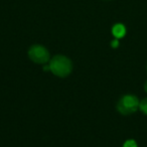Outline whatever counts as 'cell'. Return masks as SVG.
I'll return each instance as SVG.
<instances>
[{
	"label": "cell",
	"instance_id": "cell-1",
	"mask_svg": "<svg viewBox=\"0 0 147 147\" xmlns=\"http://www.w3.org/2000/svg\"><path fill=\"white\" fill-rule=\"evenodd\" d=\"M49 71L59 78H67L73 71V63L65 55H57L49 61Z\"/></svg>",
	"mask_w": 147,
	"mask_h": 147
},
{
	"label": "cell",
	"instance_id": "cell-2",
	"mask_svg": "<svg viewBox=\"0 0 147 147\" xmlns=\"http://www.w3.org/2000/svg\"><path fill=\"white\" fill-rule=\"evenodd\" d=\"M140 101L134 95H125L119 100L117 104V110L120 114L128 116L135 113L139 109Z\"/></svg>",
	"mask_w": 147,
	"mask_h": 147
},
{
	"label": "cell",
	"instance_id": "cell-3",
	"mask_svg": "<svg viewBox=\"0 0 147 147\" xmlns=\"http://www.w3.org/2000/svg\"><path fill=\"white\" fill-rule=\"evenodd\" d=\"M28 57L35 63L43 65L51 61L49 53L45 47L40 45H33L28 49Z\"/></svg>",
	"mask_w": 147,
	"mask_h": 147
},
{
	"label": "cell",
	"instance_id": "cell-4",
	"mask_svg": "<svg viewBox=\"0 0 147 147\" xmlns=\"http://www.w3.org/2000/svg\"><path fill=\"white\" fill-rule=\"evenodd\" d=\"M112 33L115 36V38H122L126 34V27L122 23H117L112 27Z\"/></svg>",
	"mask_w": 147,
	"mask_h": 147
},
{
	"label": "cell",
	"instance_id": "cell-5",
	"mask_svg": "<svg viewBox=\"0 0 147 147\" xmlns=\"http://www.w3.org/2000/svg\"><path fill=\"white\" fill-rule=\"evenodd\" d=\"M139 109H140L145 115H147V98H145V99H143L142 101H140Z\"/></svg>",
	"mask_w": 147,
	"mask_h": 147
},
{
	"label": "cell",
	"instance_id": "cell-6",
	"mask_svg": "<svg viewBox=\"0 0 147 147\" xmlns=\"http://www.w3.org/2000/svg\"><path fill=\"white\" fill-rule=\"evenodd\" d=\"M123 147H137V143L133 139H129V140L125 141Z\"/></svg>",
	"mask_w": 147,
	"mask_h": 147
},
{
	"label": "cell",
	"instance_id": "cell-7",
	"mask_svg": "<svg viewBox=\"0 0 147 147\" xmlns=\"http://www.w3.org/2000/svg\"><path fill=\"white\" fill-rule=\"evenodd\" d=\"M119 45V41H118V39H114V40L111 42V47H117Z\"/></svg>",
	"mask_w": 147,
	"mask_h": 147
},
{
	"label": "cell",
	"instance_id": "cell-8",
	"mask_svg": "<svg viewBox=\"0 0 147 147\" xmlns=\"http://www.w3.org/2000/svg\"><path fill=\"white\" fill-rule=\"evenodd\" d=\"M144 90H145V92L147 93V81L145 82V84H144Z\"/></svg>",
	"mask_w": 147,
	"mask_h": 147
},
{
	"label": "cell",
	"instance_id": "cell-9",
	"mask_svg": "<svg viewBox=\"0 0 147 147\" xmlns=\"http://www.w3.org/2000/svg\"><path fill=\"white\" fill-rule=\"evenodd\" d=\"M146 69H147V65H146Z\"/></svg>",
	"mask_w": 147,
	"mask_h": 147
}]
</instances>
